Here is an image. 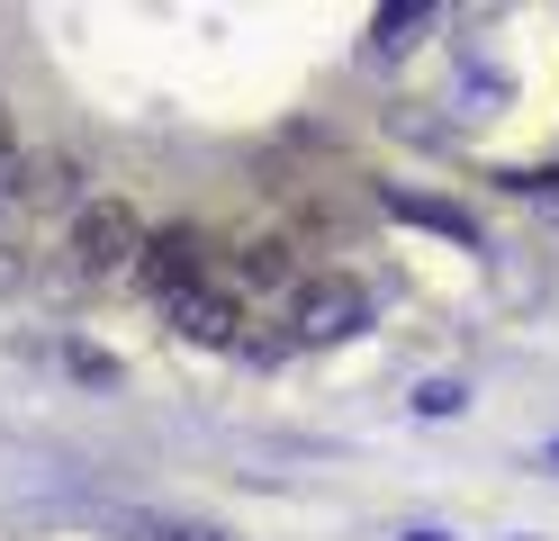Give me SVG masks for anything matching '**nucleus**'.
I'll use <instances>...</instances> for the list:
<instances>
[{
    "label": "nucleus",
    "instance_id": "nucleus-2",
    "mask_svg": "<svg viewBox=\"0 0 559 541\" xmlns=\"http://www.w3.org/2000/svg\"><path fill=\"white\" fill-rule=\"evenodd\" d=\"M361 289L353 280H317V289H307V298H298V343H343V334H361Z\"/></svg>",
    "mask_w": 559,
    "mask_h": 541
},
{
    "label": "nucleus",
    "instance_id": "nucleus-6",
    "mask_svg": "<svg viewBox=\"0 0 559 541\" xmlns=\"http://www.w3.org/2000/svg\"><path fill=\"white\" fill-rule=\"evenodd\" d=\"M406 27H425V10H379V46H406Z\"/></svg>",
    "mask_w": 559,
    "mask_h": 541
},
{
    "label": "nucleus",
    "instance_id": "nucleus-10",
    "mask_svg": "<svg viewBox=\"0 0 559 541\" xmlns=\"http://www.w3.org/2000/svg\"><path fill=\"white\" fill-rule=\"evenodd\" d=\"M0 144H10V127H0Z\"/></svg>",
    "mask_w": 559,
    "mask_h": 541
},
{
    "label": "nucleus",
    "instance_id": "nucleus-7",
    "mask_svg": "<svg viewBox=\"0 0 559 541\" xmlns=\"http://www.w3.org/2000/svg\"><path fill=\"white\" fill-rule=\"evenodd\" d=\"M154 541H217V532H190V524H154Z\"/></svg>",
    "mask_w": 559,
    "mask_h": 541
},
{
    "label": "nucleus",
    "instance_id": "nucleus-8",
    "mask_svg": "<svg viewBox=\"0 0 559 541\" xmlns=\"http://www.w3.org/2000/svg\"><path fill=\"white\" fill-rule=\"evenodd\" d=\"M406 541H442V532H406Z\"/></svg>",
    "mask_w": 559,
    "mask_h": 541
},
{
    "label": "nucleus",
    "instance_id": "nucleus-5",
    "mask_svg": "<svg viewBox=\"0 0 559 541\" xmlns=\"http://www.w3.org/2000/svg\"><path fill=\"white\" fill-rule=\"evenodd\" d=\"M389 216H415V226H433V235H469V216H461V208L415 199V190H389Z\"/></svg>",
    "mask_w": 559,
    "mask_h": 541
},
{
    "label": "nucleus",
    "instance_id": "nucleus-9",
    "mask_svg": "<svg viewBox=\"0 0 559 541\" xmlns=\"http://www.w3.org/2000/svg\"><path fill=\"white\" fill-rule=\"evenodd\" d=\"M550 469H559V443H550Z\"/></svg>",
    "mask_w": 559,
    "mask_h": 541
},
{
    "label": "nucleus",
    "instance_id": "nucleus-3",
    "mask_svg": "<svg viewBox=\"0 0 559 541\" xmlns=\"http://www.w3.org/2000/svg\"><path fill=\"white\" fill-rule=\"evenodd\" d=\"M82 262L91 271H127V262H145V235H135V216L127 208H82Z\"/></svg>",
    "mask_w": 559,
    "mask_h": 541
},
{
    "label": "nucleus",
    "instance_id": "nucleus-4",
    "mask_svg": "<svg viewBox=\"0 0 559 541\" xmlns=\"http://www.w3.org/2000/svg\"><path fill=\"white\" fill-rule=\"evenodd\" d=\"M171 325H181L190 343H235L243 334V307L226 289H190V298H171Z\"/></svg>",
    "mask_w": 559,
    "mask_h": 541
},
{
    "label": "nucleus",
    "instance_id": "nucleus-1",
    "mask_svg": "<svg viewBox=\"0 0 559 541\" xmlns=\"http://www.w3.org/2000/svg\"><path fill=\"white\" fill-rule=\"evenodd\" d=\"M145 289L171 307V298H190V289H207V235H190V226H163V235H145Z\"/></svg>",
    "mask_w": 559,
    "mask_h": 541
}]
</instances>
